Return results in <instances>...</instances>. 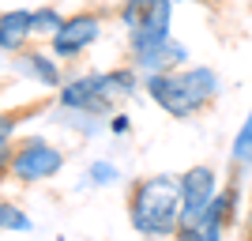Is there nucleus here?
<instances>
[{"label":"nucleus","instance_id":"f257e3e1","mask_svg":"<svg viewBox=\"0 0 252 241\" xmlns=\"http://www.w3.org/2000/svg\"><path fill=\"white\" fill-rule=\"evenodd\" d=\"M181 211H185V189L173 177H147L132 192V226L139 234H166L181 230Z\"/></svg>","mask_w":252,"mask_h":241},{"label":"nucleus","instance_id":"f03ea898","mask_svg":"<svg viewBox=\"0 0 252 241\" xmlns=\"http://www.w3.org/2000/svg\"><path fill=\"white\" fill-rule=\"evenodd\" d=\"M151 98H155L166 113L173 117H192L219 91V75L211 68H196V72H177V75H151Z\"/></svg>","mask_w":252,"mask_h":241},{"label":"nucleus","instance_id":"7ed1b4c3","mask_svg":"<svg viewBox=\"0 0 252 241\" xmlns=\"http://www.w3.org/2000/svg\"><path fill=\"white\" fill-rule=\"evenodd\" d=\"M125 23L132 31V49L155 53L169 42V0H132L125 8Z\"/></svg>","mask_w":252,"mask_h":241},{"label":"nucleus","instance_id":"20e7f679","mask_svg":"<svg viewBox=\"0 0 252 241\" xmlns=\"http://www.w3.org/2000/svg\"><path fill=\"white\" fill-rule=\"evenodd\" d=\"M132 91V75L128 72H113V75H87V79H75L68 91H64V105H75V109H87V113H105L113 98L128 95Z\"/></svg>","mask_w":252,"mask_h":241},{"label":"nucleus","instance_id":"39448f33","mask_svg":"<svg viewBox=\"0 0 252 241\" xmlns=\"http://www.w3.org/2000/svg\"><path fill=\"white\" fill-rule=\"evenodd\" d=\"M181 189H185L181 230H192V226H200L203 215L215 207V173H211L207 166H196V170H189V173H185Z\"/></svg>","mask_w":252,"mask_h":241},{"label":"nucleus","instance_id":"423d86ee","mask_svg":"<svg viewBox=\"0 0 252 241\" xmlns=\"http://www.w3.org/2000/svg\"><path fill=\"white\" fill-rule=\"evenodd\" d=\"M61 166H64L61 151L49 147V143H42V139H31V143L15 155V162H11V170H15L19 181H45V177H53Z\"/></svg>","mask_w":252,"mask_h":241},{"label":"nucleus","instance_id":"0eeeda50","mask_svg":"<svg viewBox=\"0 0 252 241\" xmlns=\"http://www.w3.org/2000/svg\"><path fill=\"white\" fill-rule=\"evenodd\" d=\"M94 38H98V19L94 15H75V19H68L61 31L53 34V49L61 53V57H75V53L87 49Z\"/></svg>","mask_w":252,"mask_h":241},{"label":"nucleus","instance_id":"6e6552de","mask_svg":"<svg viewBox=\"0 0 252 241\" xmlns=\"http://www.w3.org/2000/svg\"><path fill=\"white\" fill-rule=\"evenodd\" d=\"M0 27H4V31H0L4 49H19V42L34 31V11H8Z\"/></svg>","mask_w":252,"mask_h":241},{"label":"nucleus","instance_id":"1a4fd4ad","mask_svg":"<svg viewBox=\"0 0 252 241\" xmlns=\"http://www.w3.org/2000/svg\"><path fill=\"white\" fill-rule=\"evenodd\" d=\"M233 158L237 162H252V113L245 121V128L237 132V139H233Z\"/></svg>","mask_w":252,"mask_h":241},{"label":"nucleus","instance_id":"9d476101","mask_svg":"<svg viewBox=\"0 0 252 241\" xmlns=\"http://www.w3.org/2000/svg\"><path fill=\"white\" fill-rule=\"evenodd\" d=\"M31 72L38 75V79H42V83H57V68H53L49 61H45V57H31Z\"/></svg>","mask_w":252,"mask_h":241},{"label":"nucleus","instance_id":"9b49d317","mask_svg":"<svg viewBox=\"0 0 252 241\" xmlns=\"http://www.w3.org/2000/svg\"><path fill=\"white\" fill-rule=\"evenodd\" d=\"M64 23L57 19V11H34V31H49V34H57Z\"/></svg>","mask_w":252,"mask_h":241},{"label":"nucleus","instance_id":"f8f14e48","mask_svg":"<svg viewBox=\"0 0 252 241\" xmlns=\"http://www.w3.org/2000/svg\"><path fill=\"white\" fill-rule=\"evenodd\" d=\"M4 226L8 230H31V222H27V215H19V207H11V204H4Z\"/></svg>","mask_w":252,"mask_h":241},{"label":"nucleus","instance_id":"ddd939ff","mask_svg":"<svg viewBox=\"0 0 252 241\" xmlns=\"http://www.w3.org/2000/svg\"><path fill=\"white\" fill-rule=\"evenodd\" d=\"M91 173H94L98 181H109V177H117V170H113V166H102V162H98V166L91 170Z\"/></svg>","mask_w":252,"mask_h":241},{"label":"nucleus","instance_id":"4468645a","mask_svg":"<svg viewBox=\"0 0 252 241\" xmlns=\"http://www.w3.org/2000/svg\"><path fill=\"white\" fill-rule=\"evenodd\" d=\"M181 241H203V230L192 226V230H181Z\"/></svg>","mask_w":252,"mask_h":241}]
</instances>
